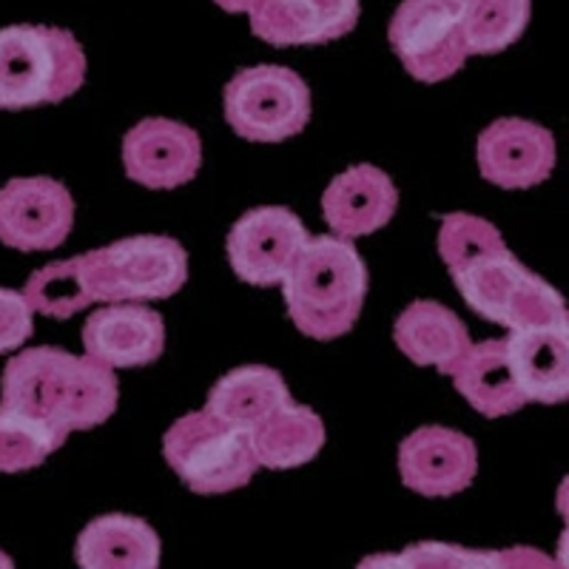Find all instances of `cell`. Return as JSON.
<instances>
[{"label": "cell", "instance_id": "d4e9b609", "mask_svg": "<svg viewBox=\"0 0 569 569\" xmlns=\"http://www.w3.org/2000/svg\"><path fill=\"white\" fill-rule=\"evenodd\" d=\"M23 299L34 313L52 319H69L94 302L86 268V253L60 262H49L46 268L34 271L23 288Z\"/></svg>", "mask_w": 569, "mask_h": 569}, {"label": "cell", "instance_id": "ac0fdd59", "mask_svg": "<svg viewBox=\"0 0 569 569\" xmlns=\"http://www.w3.org/2000/svg\"><path fill=\"white\" fill-rule=\"evenodd\" d=\"M393 339L399 350L419 368H436L450 376L470 348V330L450 308L433 299L408 305L396 319Z\"/></svg>", "mask_w": 569, "mask_h": 569}, {"label": "cell", "instance_id": "8fae6325", "mask_svg": "<svg viewBox=\"0 0 569 569\" xmlns=\"http://www.w3.org/2000/svg\"><path fill=\"white\" fill-rule=\"evenodd\" d=\"M123 166L126 174L146 188H180L200 171L202 140L191 126L169 117H146L123 137Z\"/></svg>", "mask_w": 569, "mask_h": 569}, {"label": "cell", "instance_id": "4316f807", "mask_svg": "<svg viewBox=\"0 0 569 569\" xmlns=\"http://www.w3.org/2000/svg\"><path fill=\"white\" fill-rule=\"evenodd\" d=\"M34 311L23 299V293L0 288V353L18 350L32 337Z\"/></svg>", "mask_w": 569, "mask_h": 569}, {"label": "cell", "instance_id": "cb8c5ba5", "mask_svg": "<svg viewBox=\"0 0 569 569\" xmlns=\"http://www.w3.org/2000/svg\"><path fill=\"white\" fill-rule=\"evenodd\" d=\"M63 427L27 410L0 405V472H23L43 465L66 445Z\"/></svg>", "mask_w": 569, "mask_h": 569}, {"label": "cell", "instance_id": "7a4b0ae2", "mask_svg": "<svg viewBox=\"0 0 569 569\" xmlns=\"http://www.w3.org/2000/svg\"><path fill=\"white\" fill-rule=\"evenodd\" d=\"M293 325L305 337L330 342L353 330L368 297V268L348 237H308L282 277Z\"/></svg>", "mask_w": 569, "mask_h": 569}, {"label": "cell", "instance_id": "4fadbf2b", "mask_svg": "<svg viewBox=\"0 0 569 569\" xmlns=\"http://www.w3.org/2000/svg\"><path fill=\"white\" fill-rule=\"evenodd\" d=\"M476 160L487 182L498 188H532L556 169V140L543 126L521 117H501L476 142Z\"/></svg>", "mask_w": 569, "mask_h": 569}, {"label": "cell", "instance_id": "f546056e", "mask_svg": "<svg viewBox=\"0 0 569 569\" xmlns=\"http://www.w3.org/2000/svg\"><path fill=\"white\" fill-rule=\"evenodd\" d=\"M459 3H461V0H459Z\"/></svg>", "mask_w": 569, "mask_h": 569}, {"label": "cell", "instance_id": "5bb4252c", "mask_svg": "<svg viewBox=\"0 0 569 569\" xmlns=\"http://www.w3.org/2000/svg\"><path fill=\"white\" fill-rule=\"evenodd\" d=\"M83 348L106 368H146L166 350V322L140 302H109L83 325Z\"/></svg>", "mask_w": 569, "mask_h": 569}, {"label": "cell", "instance_id": "f1b7e54d", "mask_svg": "<svg viewBox=\"0 0 569 569\" xmlns=\"http://www.w3.org/2000/svg\"><path fill=\"white\" fill-rule=\"evenodd\" d=\"M12 558L7 556V552H0V569H12Z\"/></svg>", "mask_w": 569, "mask_h": 569}, {"label": "cell", "instance_id": "e0dca14e", "mask_svg": "<svg viewBox=\"0 0 569 569\" xmlns=\"http://www.w3.org/2000/svg\"><path fill=\"white\" fill-rule=\"evenodd\" d=\"M507 359L518 390L527 401L558 405L569 396V330L567 325L510 330Z\"/></svg>", "mask_w": 569, "mask_h": 569}, {"label": "cell", "instance_id": "9a60e30c", "mask_svg": "<svg viewBox=\"0 0 569 569\" xmlns=\"http://www.w3.org/2000/svg\"><path fill=\"white\" fill-rule=\"evenodd\" d=\"M362 0H262L251 29L271 46H319L353 32Z\"/></svg>", "mask_w": 569, "mask_h": 569}, {"label": "cell", "instance_id": "30bf717a", "mask_svg": "<svg viewBox=\"0 0 569 569\" xmlns=\"http://www.w3.org/2000/svg\"><path fill=\"white\" fill-rule=\"evenodd\" d=\"M305 240L308 231L291 208H251L228 231V262L242 282L271 288L282 282Z\"/></svg>", "mask_w": 569, "mask_h": 569}, {"label": "cell", "instance_id": "7c38bea8", "mask_svg": "<svg viewBox=\"0 0 569 569\" xmlns=\"http://www.w3.org/2000/svg\"><path fill=\"white\" fill-rule=\"evenodd\" d=\"M401 485L427 498H447L467 490L479 472V450L470 436L450 427L427 425L401 441Z\"/></svg>", "mask_w": 569, "mask_h": 569}, {"label": "cell", "instance_id": "603a6c76", "mask_svg": "<svg viewBox=\"0 0 569 569\" xmlns=\"http://www.w3.org/2000/svg\"><path fill=\"white\" fill-rule=\"evenodd\" d=\"M532 14V0H461V34L467 54H498L510 49Z\"/></svg>", "mask_w": 569, "mask_h": 569}, {"label": "cell", "instance_id": "6da1fadb", "mask_svg": "<svg viewBox=\"0 0 569 569\" xmlns=\"http://www.w3.org/2000/svg\"><path fill=\"white\" fill-rule=\"evenodd\" d=\"M0 405L27 410L71 430H91L111 419L120 401L114 370L60 348H27L3 368Z\"/></svg>", "mask_w": 569, "mask_h": 569}, {"label": "cell", "instance_id": "44dd1931", "mask_svg": "<svg viewBox=\"0 0 569 569\" xmlns=\"http://www.w3.org/2000/svg\"><path fill=\"white\" fill-rule=\"evenodd\" d=\"M288 401H291V390L279 370L266 368V365H246V368L226 373L213 385L206 410L251 433L253 427L262 425Z\"/></svg>", "mask_w": 569, "mask_h": 569}, {"label": "cell", "instance_id": "484cf974", "mask_svg": "<svg viewBox=\"0 0 569 569\" xmlns=\"http://www.w3.org/2000/svg\"><path fill=\"white\" fill-rule=\"evenodd\" d=\"M362 567H505L501 552H476L450 543H416L399 556L365 558Z\"/></svg>", "mask_w": 569, "mask_h": 569}, {"label": "cell", "instance_id": "8992f818", "mask_svg": "<svg viewBox=\"0 0 569 569\" xmlns=\"http://www.w3.org/2000/svg\"><path fill=\"white\" fill-rule=\"evenodd\" d=\"M94 302L169 299L188 279V253L174 237H126L86 253Z\"/></svg>", "mask_w": 569, "mask_h": 569}, {"label": "cell", "instance_id": "ffe728a7", "mask_svg": "<svg viewBox=\"0 0 569 569\" xmlns=\"http://www.w3.org/2000/svg\"><path fill=\"white\" fill-rule=\"evenodd\" d=\"M450 376H453L456 390L470 401L472 410H479L487 419L510 416L527 405L512 376L505 339L470 345Z\"/></svg>", "mask_w": 569, "mask_h": 569}, {"label": "cell", "instance_id": "ba28073f", "mask_svg": "<svg viewBox=\"0 0 569 569\" xmlns=\"http://www.w3.org/2000/svg\"><path fill=\"white\" fill-rule=\"evenodd\" d=\"M390 46L410 78L441 83L470 58L459 0H401L388 29Z\"/></svg>", "mask_w": 569, "mask_h": 569}, {"label": "cell", "instance_id": "277c9868", "mask_svg": "<svg viewBox=\"0 0 569 569\" xmlns=\"http://www.w3.org/2000/svg\"><path fill=\"white\" fill-rule=\"evenodd\" d=\"M456 288L472 311L507 330L567 325V308L561 293L527 271L507 242L476 253L461 266L450 268Z\"/></svg>", "mask_w": 569, "mask_h": 569}, {"label": "cell", "instance_id": "83f0119b", "mask_svg": "<svg viewBox=\"0 0 569 569\" xmlns=\"http://www.w3.org/2000/svg\"><path fill=\"white\" fill-rule=\"evenodd\" d=\"M213 3H217V7H220V9H226V12H233V14L246 12V14H251L253 9H257L259 3H262V0H213Z\"/></svg>", "mask_w": 569, "mask_h": 569}, {"label": "cell", "instance_id": "d6986e66", "mask_svg": "<svg viewBox=\"0 0 569 569\" xmlns=\"http://www.w3.org/2000/svg\"><path fill=\"white\" fill-rule=\"evenodd\" d=\"M160 556L162 543L151 525L123 512L94 518L74 547V558L86 569H154Z\"/></svg>", "mask_w": 569, "mask_h": 569}, {"label": "cell", "instance_id": "9c48e42d", "mask_svg": "<svg viewBox=\"0 0 569 569\" xmlns=\"http://www.w3.org/2000/svg\"><path fill=\"white\" fill-rule=\"evenodd\" d=\"M74 200L52 177H14L0 188V242L14 251H54L69 240Z\"/></svg>", "mask_w": 569, "mask_h": 569}, {"label": "cell", "instance_id": "2e32d148", "mask_svg": "<svg viewBox=\"0 0 569 569\" xmlns=\"http://www.w3.org/2000/svg\"><path fill=\"white\" fill-rule=\"evenodd\" d=\"M399 191L382 169L359 162L333 177L322 194V213L337 237H368L393 220Z\"/></svg>", "mask_w": 569, "mask_h": 569}, {"label": "cell", "instance_id": "52a82bcc", "mask_svg": "<svg viewBox=\"0 0 569 569\" xmlns=\"http://www.w3.org/2000/svg\"><path fill=\"white\" fill-rule=\"evenodd\" d=\"M222 111L237 137L248 142H282L311 120V89L293 69L251 66L222 89Z\"/></svg>", "mask_w": 569, "mask_h": 569}, {"label": "cell", "instance_id": "5b68a950", "mask_svg": "<svg viewBox=\"0 0 569 569\" xmlns=\"http://www.w3.org/2000/svg\"><path fill=\"white\" fill-rule=\"evenodd\" d=\"M162 453L177 476L200 496L240 490L259 467L251 436L208 410L177 419L162 439Z\"/></svg>", "mask_w": 569, "mask_h": 569}, {"label": "cell", "instance_id": "7402d4cb", "mask_svg": "<svg viewBox=\"0 0 569 569\" xmlns=\"http://www.w3.org/2000/svg\"><path fill=\"white\" fill-rule=\"evenodd\" d=\"M253 456L259 467L271 470H293L319 456L325 447V425L311 408L288 401L277 413L268 416L251 433Z\"/></svg>", "mask_w": 569, "mask_h": 569}, {"label": "cell", "instance_id": "3957f363", "mask_svg": "<svg viewBox=\"0 0 569 569\" xmlns=\"http://www.w3.org/2000/svg\"><path fill=\"white\" fill-rule=\"evenodd\" d=\"M83 80L86 52L69 29L34 23L0 29V109L60 103L80 91Z\"/></svg>", "mask_w": 569, "mask_h": 569}]
</instances>
